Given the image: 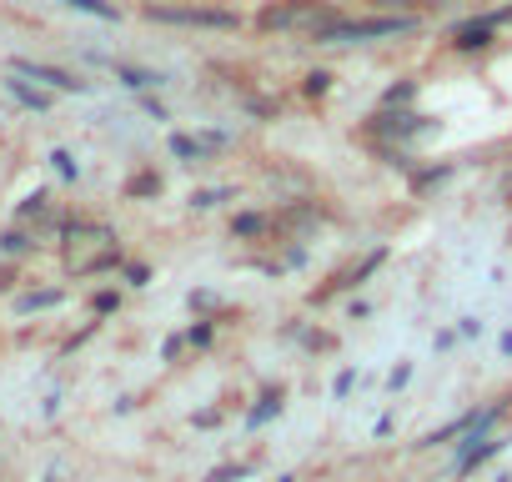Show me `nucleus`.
<instances>
[{"label":"nucleus","instance_id":"aec40b11","mask_svg":"<svg viewBox=\"0 0 512 482\" xmlns=\"http://www.w3.org/2000/svg\"><path fill=\"white\" fill-rule=\"evenodd\" d=\"M251 472H256V462H221L206 472V482H246Z\"/></svg>","mask_w":512,"mask_h":482},{"label":"nucleus","instance_id":"2f4dec72","mask_svg":"<svg viewBox=\"0 0 512 482\" xmlns=\"http://www.w3.org/2000/svg\"><path fill=\"white\" fill-rule=\"evenodd\" d=\"M352 387H357V367H342V372H337V382H332V397H347Z\"/></svg>","mask_w":512,"mask_h":482},{"label":"nucleus","instance_id":"a878e982","mask_svg":"<svg viewBox=\"0 0 512 482\" xmlns=\"http://www.w3.org/2000/svg\"><path fill=\"white\" fill-rule=\"evenodd\" d=\"M51 161H56V171H61V181H76V176H81V161H76V156H71L66 146H56V151H51Z\"/></svg>","mask_w":512,"mask_h":482},{"label":"nucleus","instance_id":"1a4fd4ad","mask_svg":"<svg viewBox=\"0 0 512 482\" xmlns=\"http://www.w3.org/2000/svg\"><path fill=\"white\" fill-rule=\"evenodd\" d=\"M382 262H387V247H372V252H367L357 267L337 272V277H332V287H322V292H317V302H327V297H337V292H352V287H362V282H367V277H372Z\"/></svg>","mask_w":512,"mask_h":482},{"label":"nucleus","instance_id":"6e6552de","mask_svg":"<svg viewBox=\"0 0 512 482\" xmlns=\"http://www.w3.org/2000/svg\"><path fill=\"white\" fill-rule=\"evenodd\" d=\"M312 226H322V206L317 201H287L277 216H272V231H287V236H302V231H312Z\"/></svg>","mask_w":512,"mask_h":482},{"label":"nucleus","instance_id":"f3484780","mask_svg":"<svg viewBox=\"0 0 512 482\" xmlns=\"http://www.w3.org/2000/svg\"><path fill=\"white\" fill-rule=\"evenodd\" d=\"M332 81H337V76H332L327 66H317V71L302 76V96H307V101H322V96H332Z\"/></svg>","mask_w":512,"mask_h":482},{"label":"nucleus","instance_id":"ddd939ff","mask_svg":"<svg viewBox=\"0 0 512 482\" xmlns=\"http://www.w3.org/2000/svg\"><path fill=\"white\" fill-rule=\"evenodd\" d=\"M56 307H66V292H61V287H46V292H26V297H16V317L56 312Z\"/></svg>","mask_w":512,"mask_h":482},{"label":"nucleus","instance_id":"4be33fe9","mask_svg":"<svg viewBox=\"0 0 512 482\" xmlns=\"http://www.w3.org/2000/svg\"><path fill=\"white\" fill-rule=\"evenodd\" d=\"M417 91H422L417 81H397V86H387V91H382V106H412V101H417Z\"/></svg>","mask_w":512,"mask_h":482},{"label":"nucleus","instance_id":"20e7f679","mask_svg":"<svg viewBox=\"0 0 512 482\" xmlns=\"http://www.w3.org/2000/svg\"><path fill=\"white\" fill-rule=\"evenodd\" d=\"M141 16L156 21V26H181V31H221V36L241 31L236 11H226V6H191V0H146Z\"/></svg>","mask_w":512,"mask_h":482},{"label":"nucleus","instance_id":"4c0bfd02","mask_svg":"<svg viewBox=\"0 0 512 482\" xmlns=\"http://www.w3.org/2000/svg\"><path fill=\"white\" fill-rule=\"evenodd\" d=\"M221 422V412L216 407H206V412H196V427H216Z\"/></svg>","mask_w":512,"mask_h":482},{"label":"nucleus","instance_id":"0eeeda50","mask_svg":"<svg viewBox=\"0 0 512 482\" xmlns=\"http://www.w3.org/2000/svg\"><path fill=\"white\" fill-rule=\"evenodd\" d=\"M497 16L492 11H482V16H467V21H457L452 26V36H447V46L457 51V56H477V51H487L492 41H497Z\"/></svg>","mask_w":512,"mask_h":482},{"label":"nucleus","instance_id":"bb28decb","mask_svg":"<svg viewBox=\"0 0 512 482\" xmlns=\"http://www.w3.org/2000/svg\"><path fill=\"white\" fill-rule=\"evenodd\" d=\"M91 312H96V317L121 312V292H111V287H106V292H96V297H91Z\"/></svg>","mask_w":512,"mask_h":482},{"label":"nucleus","instance_id":"5701e85b","mask_svg":"<svg viewBox=\"0 0 512 482\" xmlns=\"http://www.w3.org/2000/svg\"><path fill=\"white\" fill-rule=\"evenodd\" d=\"M31 216H51V191H31L16 211V221H31Z\"/></svg>","mask_w":512,"mask_h":482},{"label":"nucleus","instance_id":"6ab92c4d","mask_svg":"<svg viewBox=\"0 0 512 482\" xmlns=\"http://www.w3.org/2000/svg\"><path fill=\"white\" fill-rule=\"evenodd\" d=\"M71 11H81V16H91V21H121V11L111 6V0H66Z\"/></svg>","mask_w":512,"mask_h":482},{"label":"nucleus","instance_id":"dca6fc26","mask_svg":"<svg viewBox=\"0 0 512 482\" xmlns=\"http://www.w3.org/2000/svg\"><path fill=\"white\" fill-rule=\"evenodd\" d=\"M166 146H171V156H176V161H186V166H196V161H206V146H201L196 136H186V131H176V136H171Z\"/></svg>","mask_w":512,"mask_h":482},{"label":"nucleus","instance_id":"7ed1b4c3","mask_svg":"<svg viewBox=\"0 0 512 482\" xmlns=\"http://www.w3.org/2000/svg\"><path fill=\"white\" fill-rule=\"evenodd\" d=\"M417 31H422V16H342L312 46H382V41H402Z\"/></svg>","mask_w":512,"mask_h":482},{"label":"nucleus","instance_id":"f03ea898","mask_svg":"<svg viewBox=\"0 0 512 482\" xmlns=\"http://www.w3.org/2000/svg\"><path fill=\"white\" fill-rule=\"evenodd\" d=\"M66 247H61V262H66V272L71 277H101V272H121V241H116V231L111 226H101V221H71V231L61 236Z\"/></svg>","mask_w":512,"mask_h":482},{"label":"nucleus","instance_id":"9b49d317","mask_svg":"<svg viewBox=\"0 0 512 482\" xmlns=\"http://www.w3.org/2000/svg\"><path fill=\"white\" fill-rule=\"evenodd\" d=\"M287 412V387H267L262 397H256V407L246 412V432H262L272 417H282Z\"/></svg>","mask_w":512,"mask_h":482},{"label":"nucleus","instance_id":"39448f33","mask_svg":"<svg viewBox=\"0 0 512 482\" xmlns=\"http://www.w3.org/2000/svg\"><path fill=\"white\" fill-rule=\"evenodd\" d=\"M427 131H432V121L422 111H412V106H377L362 121V136L377 141V146H407V141H417Z\"/></svg>","mask_w":512,"mask_h":482},{"label":"nucleus","instance_id":"423d86ee","mask_svg":"<svg viewBox=\"0 0 512 482\" xmlns=\"http://www.w3.org/2000/svg\"><path fill=\"white\" fill-rule=\"evenodd\" d=\"M11 71L26 76V81H36V86L51 91V96H91V81L76 76V71H66V66H46V61H26V56H16Z\"/></svg>","mask_w":512,"mask_h":482},{"label":"nucleus","instance_id":"c756f323","mask_svg":"<svg viewBox=\"0 0 512 482\" xmlns=\"http://www.w3.org/2000/svg\"><path fill=\"white\" fill-rule=\"evenodd\" d=\"M452 332H457V342H477L482 337V317H462Z\"/></svg>","mask_w":512,"mask_h":482},{"label":"nucleus","instance_id":"b1692460","mask_svg":"<svg viewBox=\"0 0 512 482\" xmlns=\"http://www.w3.org/2000/svg\"><path fill=\"white\" fill-rule=\"evenodd\" d=\"M377 16H422V0H372Z\"/></svg>","mask_w":512,"mask_h":482},{"label":"nucleus","instance_id":"c85d7f7f","mask_svg":"<svg viewBox=\"0 0 512 482\" xmlns=\"http://www.w3.org/2000/svg\"><path fill=\"white\" fill-rule=\"evenodd\" d=\"M121 277H126L131 287H146V282H151V267H141V262H121Z\"/></svg>","mask_w":512,"mask_h":482},{"label":"nucleus","instance_id":"2eb2a0df","mask_svg":"<svg viewBox=\"0 0 512 482\" xmlns=\"http://www.w3.org/2000/svg\"><path fill=\"white\" fill-rule=\"evenodd\" d=\"M267 231H272V216H267V211H241V216H231V236H236V241L267 236Z\"/></svg>","mask_w":512,"mask_h":482},{"label":"nucleus","instance_id":"cd10ccee","mask_svg":"<svg viewBox=\"0 0 512 482\" xmlns=\"http://www.w3.org/2000/svg\"><path fill=\"white\" fill-rule=\"evenodd\" d=\"M447 176H452V166H432V171H417V176H412V186H417V191H427V186H442Z\"/></svg>","mask_w":512,"mask_h":482},{"label":"nucleus","instance_id":"393cba45","mask_svg":"<svg viewBox=\"0 0 512 482\" xmlns=\"http://www.w3.org/2000/svg\"><path fill=\"white\" fill-rule=\"evenodd\" d=\"M126 196H161V176L156 171H141L126 181Z\"/></svg>","mask_w":512,"mask_h":482},{"label":"nucleus","instance_id":"9d476101","mask_svg":"<svg viewBox=\"0 0 512 482\" xmlns=\"http://www.w3.org/2000/svg\"><path fill=\"white\" fill-rule=\"evenodd\" d=\"M0 86H6V91H11L26 111H41V116H46V111L56 106V96H51V91H41L36 81H26V76H16V71H6V81H0Z\"/></svg>","mask_w":512,"mask_h":482},{"label":"nucleus","instance_id":"ea45409f","mask_svg":"<svg viewBox=\"0 0 512 482\" xmlns=\"http://www.w3.org/2000/svg\"><path fill=\"white\" fill-rule=\"evenodd\" d=\"M277 482H302V477H297V472H282V477H277Z\"/></svg>","mask_w":512,"mask_h":482},{"label":"nucleus","instance_id":"f8f14e48","mask_svg":"<svg viewBox=\"0 0 512 482\" xmlns=\"http://www.w3.org/2000/svg\"><path fill=\"white\" fill-rule=\"evenodd\" d=\"M111 76L121 81V86H131V91H161L166 86V76L161 71H151V66H126V61H111Z\"/></svg>","mask_w":512,"mask_h":482},{"label":"nucleus","instance_id":"f704fd0d","mask_svg":"<svg viewBox=\"0 0 512 482\" xmlns=\"http://www.w3.org/2000/svg\"><path fill=\"white\" fill-rule=\"evenodd\" d=\"M432 347H437V352H452V347H457V332H452V327H442V332H437V342H432Z\"/></svg>","mask_w":512,"mask_h":482},{"label":"nucleus","instance_id":"473e14b6","mask_svg":"<svg viewBox=\"0 0 512 482\" xmlns=\"http://www.w3.org/2000/svg\"><path fill=\"white\" fill-rule=\"evenodd\" d=\"M462 6H467V0H422V11H442V16L447 11H462Z\"/></svg>","mask_w":512,"mask_h":482},{"label":"nucleus","instance_id":"7c9ffc66","mask_svg":"<svg viewBox=\"0 0 512 482\" xmlns=\"http://www.w3.org/2000/svg\"><path fill=\"white\" fill-rule=\"evenodd\" d=\"M407 382H412V362H397V367L387 372V392H402Z\"/></svg>","mask_w":512,"mask_h":482},{"label":"nucleus","instance_id":"4468645a","mask_svg":"<svg viewBox=\"0 0 512 482\" xmlns=\"http://www.w3.org/2000/svg\"><path fill=\"white\" fill-rule=\"evenodd\" d=\"M26 252H36V231H21V226L0 231V257H6V262H21Z\"/></svg>","mask_w":512,"mask_h":482},{"label":"nucleus","instance_id":"c9c22d12","mask_svg":"<svg viewBox=\"0 0 512 482\" xmlns=\"http://www.w3.org/2000/svg\"><path fill=\"white\" fill-rule=\"evenodd\" d=\"M181 347H186L181 337H166V342H161V357H166V362H176V357H181Z\"/></svg>","mask_w":512,"mask_h":482},{"label":"nucleus","instance_id":"58836bf2","mask_svg":"<svg viewBox=\"0 0 512 482\" xmlns=\"http://www.w3.org/2000/svg\"><path fill=\"white\" fill-rule=\"evenodd\" d=\"M497 16V26H512V6H502V11H492Z\"/></svg>","mask_w":512,"mask_h":482},{"label":"nucleus","instance_id":"72a5a7b5","mask_svg":"<svg viewBox=\"0 0 512 482\" xmlns=\"http://www.w3.org/2000/svg\"><path fill=\"white\" fill-rule=\"evenodd\" d=\"M211 307H216L211 292H191V312H211Z\"/></svg>","mask_w":512,"mask_h":482},{"label":"nucleus","instance_id":"e433bc0d","mask_svg":"<svg viewBox=\"0 0 512 482\" xmlns=\"http://www.w3.org/2000/svg\"><path fill=\"white\" fill-rule=\"evenodd\" d=\"M497 357H502V362H512V327L497 337Z\"/></svg>","mask_w":512,"mask_h":482},{"label":"nucleus","instance_id":"412c9836","mask_svg":"<svg viewBox=\"0 0 512 482\" xmlns=\"http://www.w3.org/2000/svg\"><path fill=\"white\" fill-rule=\"evenodd\" d=\"M211 337H216V322H211V317H196V322L181 332L186 347H211Z\"/></svg>","mask_w":512,"mask_h":482},{"label":"nucleus","instance_id":"a211bd4d","mask_svg":"<svg viewBox=\"0 0 512 482\" xmlns=\"http://www.w3.org/2000/svg\"><path fill=\"white\" fill-rule=\"evenodd\" d=\"M231 196H236L231 186H201V191H191V201H186V206H191V211H216V206H221V201H231Z\"/></svg>","mask_w":512,"mask_h":482},{"label":"nucleus","instance_id":"f257e3e1","mask_svg":"<svg viewBox=\"0 0 512 482\" xmlns=\"http://www.w3.org/2000/svg\"><path fill=\"white\" fill-rule=\"evenodd\" d=\"M347 11L337 0H267L262 11L251 16V26L262 36H302V41H317L332 21H342Z\"/></svg>","mask_w":512,"mask_h":482}]
</instances>
